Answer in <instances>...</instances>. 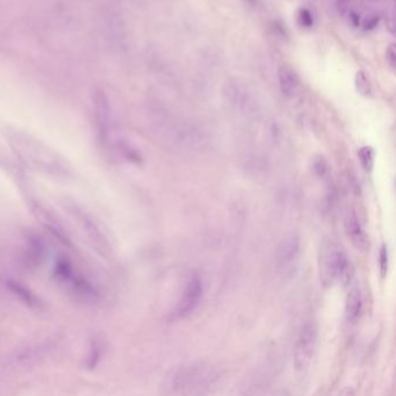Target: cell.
<instances>
[{
    "instance_id": "5bb4252c",
    "label": "cell",
    "mask_w": 396,
    "mask_h": 396,
    "mask_svg": "<svg viewBox=\"0 0 396 396\" xmlns=\"http://www.w3.org/2000/svg\"><path fill=\"white\" fill-rule=\"evenodd\" d=\"M379 266H380V273L383 277L386 275L388 271V250L386 246H383L379 255Z\"/></svg>"
},
{
    "instance_id": "6da1fadb",
    "label": "cell",
    "mask_w": 396,
    "mask_h": 396,
    "mask_svg": "<svg viewBox=\"0 0 396 396\" xmlns=\"http://www.w3.org/2000/svg\"><path fill=\"white\" fill-rule=\"evenodd\" d=\"M153 125L157 138L170 150L192 153L206 147V138L199 128L165 111L153 113Z\"/></svg>"
},
{
    "instance_id": "2e32d148",
    "label": "cell",
    "mask_w": 396,
    "mask_h": 396,
    "mask_svg": "<svg viewBox=\"0 0 396 396\" xmlns=\"http://www.w3.org/2000/svg\"><path fill=\"white\" fill-rule=\"evenodd\" d=\"M370 1H380V0H370Z\"/></svg>"
},
{
    "instance_id": "30bf717a",
    "label": "cell",
    "mask_w": 396,
    "mask_h": 396,
    "mask_svg": "<svg viewBox=\"0 0 396 396\" xmlns=\"http://www.w3.org/2000/svg\"><path fill=\"white\" fill-rule=\"evenodd\" d=\"M359 156V160H361V165L364 167L368 172H370L372 167H373L374 163V153L373 150L368 147L361 148L358 153Z\"/></svg>"
},
{
    "instance_id": "3957f363",
    "label": "cell",
    "mask_w": 396,
    "mask_h": 396,
    "mask_svg": "<svg viewBox=\"0 0 396 396\" xmlns=\"http://www.w3.org/2000/svg\"><path fill=\"white\" fill-rule=\"evenodd\" d=\"M350 262L342 246L335 241L324 240L319 253V279L323 286L330 287L337 281L346 282L350 278Z\"/></svg>"
},
{
    "instance_id": "9c48e42d",
    "label": "cell",
    "mask_w": 396,
    "mask_h": 396,
    "mask_svg": "<svg viewBox=\"0 0 396 396\" xmlns=\"http://www.w3.org/2000/svg\"><path fill=\"white\" fill-rule=\"evenodd\" d=\"M363 310V297H361V290L353 287L348 292L346 297V304H345V315L348 323L357 322L361 315Z\"/></svg>"
},
{
    "instance_id": "7c38bea8",
    "label": "cell",
    "mask_w": 396,
    "mask_h": 396,
    "mask_svg": "<svg viewBox=\"0 0 396 396\" xmlns=\"http://www.w3.org/2000/svg\"><path fill=\"white\" fill-rule=\"evenodd\" d=\"M356 82H357L358 91L361 93V94H365L368 96V93H370V80H368V77L364 72H358L357 77H356Z\"/></svg>"
},
{
    "instance_id": "4fadbf2b",
    "label": "cell",
    "mask_w": 396,
    "mask_h": 396,
    "mask_svg": "<svg viewBox=\"0 0 396 396\" xmlns=\"http://www.w3.org/2000/svg\"><path fill=\"white\" fill-rule=\"evenodd\" d=\"M297 19H299L300 25L302 26V27H306V28H309V27L314 25L313 14L309 12V10H306V9L300 10Z\"/></svg>"
},
{
    "instance_id": "52a82bcc",
    "label": "cell",
    "mask_w": 396,
    "mask_h": 396,
    "mask_svg": "<svg viewBox=\"0 0 396 396\" xmlns=\"http://www.w3.org/2000/svg\"><path fill=\"white\" fill-rule=\"evenodd\" d=\"M344 224L348 238L351 240L356 249L368 251L370 249V240L355 211H348L345 216Z\"/></svg>"
},
{
    "instance_id": "7a4b0ae2",
    "label": "cell",
    "mask_w": 396,
    "mask_h": 396,
    "mask_svg": "<svg viewBox=\"0 0 396 396\" xmlns=\"http://www.w3.org/2000/svg\"><path fill=\"white\" fill-rule=\"evenodd\" d=\"M219 374L206 363H191L173 372L167 380V393L178 395L202 394L216 383Z\"/></svg>"
},
{
    "instance_id": "8992f818",
    "label": "cell",
    "mask_w": 396,
    "mask_h": 396,
    "mask_svg": "<svg viewBox=\"0 0 396 396\" xmlns=\"http://www.w3.org/2000/svg\"><path fill=\"white\" fill-rule=\"evenodd\" d=\"M300 255V237L295 231L285 235L277 250V266L281 271H288L295 265Z\"/></svg>"
},
{
    "instance_id": "277c9868",
    "label": "cell",
    "mask_w": 396,
    "mask_h": 396,
    "mask_svg": "<svg viewBox=\"0 0 396 396\" xmlns=\"http://www.w3.org/2000/svg\"><path fill=\"white\" fill-rule=\"evenodd\" d=\"M319 339V328L314 321H308L301 328L294 346V368L299 373L309 370L313 363Z\"/></svg>"
},
{
    "instance_id": "5b68a950",
    "label": "cell",
    "mask_w": 396,
    "mask_h": 396,
    "mask_svg": "<svg viewBox=\"0 0 396 396\" xmlns=\"http://www.w3.org/2000/svg\"><path fill=\"white\" fill-rule=\"evenodd\" d=\"M204 295V282L199 275H193L186 284L185 290L179 299L176 308L173 310V317L176 319L189 317L200 304Z\"/></svg>"
},
{
    "instance_id": "8fae6325",
    "label": "cell",
    "mask_w": 396,
    "mask_h": 396,
    "mask_svg": "<svg viewBox=\"0 0 396 396\" xmlns=\"http://www.w3.org/2000/svg\"><path fill=\"white\" fill-rule=\"evenodd\" d=\"M312 169H313L314 175L319 177V178L326 177L329 172V166H328L326 160H324V157L322 156H317L314 158Z\"/></svg>"
},
{
    "instance_id": "9a60e30c",
    "label": "cell",
    "mask_w": 396,
    "mask_h": 396,
    "mask_svg": "<svg viewBox=\"0 0 396 396\" xmlns=\"http://www.w3.org/2000/svg\"><path fill=\"white\" fill-rule=\"evenodd\" d=\"M387 61L390 62V67H394V64H395V50H394V45H392L387 51Z\"/></svg>"
},
{
    "instance_id": "ba28073f",
    "label": "cell",
    "mask_w": 396,
    "mask_h": 396,
    "mask_svg": "<svg viewBox=\"0 0 396 396\" xmlns=\"http://www.w3.org/2000/svg\"><path fill=\"white\" fill-rule=\"evenodd\" d=\"M279 87L285 97L294 98L300 89V79L297 77V72L288 65H281L279 67L278 72Z\"/></svg>"
}]
</instances>
